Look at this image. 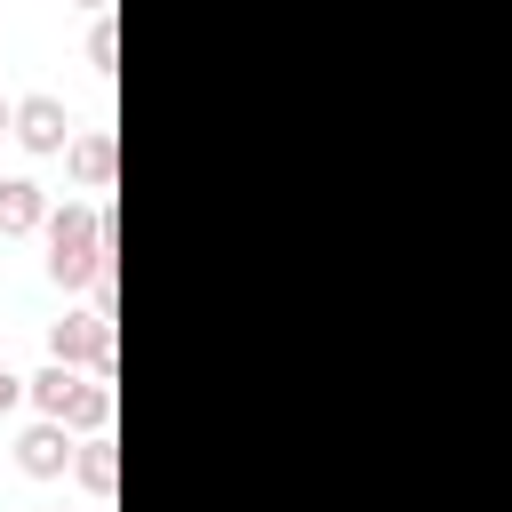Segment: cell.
<instances>
[{
  "label": "cell",
  "mask_w": 512,
  "mask_h": 512,
  "mask_svg": "<svg viewBox=\"0 0 512 512\" xmlns=\"http://www.w3.org/2000/svg\"><path fill=\"white\" fill-rule=\"evenodd\" d=\"M112 272V208L64 200L48 216V280L56 288H96Z\"/></svg>",
  "instance_id": "cell-1"
},
{
  "label": "cell",
  "mask_w": 512,
  "mask_h": 512,
  "mask_svg": "<svg viewBox=\"0 0 512 512\" xmlns=\"http://www.w3.org/2000/svg\"><path fill=\"white\" fill-rule=\"evenodd\" d=\"M32 400H40L48 424H112V384H104V376H80V368H64V360H48V368L32 376Z\"/></svg>",
  "instance_id": "cell-2"
},
{
  "label": "cell",
  "mask_w": 512,
  "mask_h": 512,
  "mask_svg": "<svg viewBox=\"0 0 512 512\" xmlns=\"http://www.w3.org/2000/svg\"><path fill=\"white\" fill-rule=\"evenodd\" d=\"M48 352H56L64 368L96 360V376H112V312H64V320L48 328Z\"/></svg>",
  "instance_id": "cell-3"
},
{
  "label": "cell",
  "mask_w": 512,
  "mask_h": 512,
  "mask_svg": "<svg viewBox=\"0 0 512 512\" xmlns=\"http://www.w3.org/2000/svg\"><path fill=\"white\" fill-rule=\"evenodd\" d=\"M16 144L24 152H64L72 144V112L56 96H16Z\"/></svg>",
  "instance_id": "cell-4"
},
{
  "label": "cell",
  "mask_w": 512,
  "mask_h": 512,
  "mask_svg": "<svg viewBox=\"0 0 512 512\" xmlns=\"http://www.w3.org/2000/svg\"><path fill=\"white\" fill-rule=\"evenodd\" d=\"M72 456H80V448H72V424H32V432L16 440V464H24L32 480H56Z\"/></svg>",
  "instance_id": "cell-5"
},
{
  "label": "cell",
  "mask_w": 512,
  "mask_h": 512,
  "mask_svg": "<svg viewBox=\"0 0 512 512\" xmlns=\"http://www.w3.org/2000/svg\"><path fill=\"white\" fill-rule=\"evenodd\" d=\"M40 224H48V192H40L32 176H0V240L40 232Z\"/></svg>",
  "instance_id": "cell-6"
},
{
  "label": "cell",
  "mask_w": 512,
  "mask_h": 512,
  "mask_svg": "<svg viewBox=\"0 0 512 512\" xmlns=\"http://www.w3.org/2000/svg\"><path fill=\"white\" fill-rule=\"evenodd\" d=\"M64 152H72V176H80L88 192H104V184H112V128H88V136H72Z\"/></svg>",
  "instance_id": "cell-7"
},
{
  "label": "cell",
  "mask_w": 512,
  "mask_h": 512,
  "mask_svg": "<svg viewBox=\"0 0 512 512\" xmlns=\"http://www.w3.org/2000/svg\"><path fill=\"white\" fill-rule=\"evenodd\" d=\"M72 464H80V480H88L96 496H112V440H88V448H80Z\"/></svg>",
  "instance_id": "cell-8"
},
{
  "label": "cell",
  "mask_w": 512,
  "mask_h": 512,
  "mask_svg": "<svg viewBox=\"0 0 512 512\" xmlns=\"http://www.w3.org/2000/svg\"><path fill=\"white\" fill-rule=\"evenodd\" d=\"M88 64H96V72H112V24H96V32H88Z\"/></svg>",
  "instance_id": "cell-9"
},
{
  "label": "cell",
  "mask_w": 512,
  "mask_h": 512,
  "mask_svg": "<svg viewBox=\"0 0 512 512\" xmlns=\"http://www.w3.org/2000/svg\"><path fill=\"white\" fill-rule=\"evenodd\" d=\"M24 384H32V376H8V368H0V416H16V400H24Z\"/></svg>",
  "instance_id": "cell-10"
},
{
  "label": "cell",
  "mask_w": 512,
  "mask_h": 512,
  "mask_svg": "<svg viewBox=\"0 0 512 512\" xmlns=\"http://www.w3.org/2000/svg\"><path fill=\"white\" fill-rule=\"evenodd\" d=\"M0 128H16V104H0Z\"/></svg>",
  "instance_id": "cell-11"
},
{
  "label": "cell",
  "mask_w": 512,
  "mask_h": 512,
  "mask_svg": "<svg viewBox=\"0 0 512 512\" xmlns=\"http://www.w3.org/2000/svg\"><path fill=\"white\" fill-rule=\"evenodd\" d=\"M72 8H104V0H72Z\"/></svg>",
  "instance_id": "cell-12"
}]
</instances>
